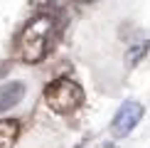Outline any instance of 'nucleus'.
<instances>
[{
    "label": "nucleus",
    "mask_w": 150,
    "mask_h": 148,
    "mask_svg": "<svg viewBox=\"0 0 150 148\" xmlns=\"http://www.w3.org/2000/svg\"><path fill=\"white\" fill-rule=\"evenodd\" d=\"M54 35V17L40 15L32 22H27V27L22 30L20 40H17V57L27 64H37L40 59H45L47 45Z\"/></svg>",
    "instance_id": "f257e3e1"
},
{
    "label": "nucleus",
    "mask_w": 150,
    "mask_h": 148,
    "mask_svg": "<svg viewBox=\"0 0 150 148\" xmlns=\"http://www.w3.org/2000/svg\"><path fill=\"white\" fill-rule=\"evenodd\" d=\"M47 106L57 114H74L81 104H84V89L74 82V79H54L45 91Z\"/></svg>",
    "instance_id": "f03ea898"
},
{
    "label": "nucleus",
    "mask_w": 150,
    "mask_h": 148,
    "mask_svg": "<svg viewBox=\"0 0 150 148\" xmlns=\"http://www.w3.org/2000/svg\"><path fill=\"white\" fill-rule=\"evenodd\" d=\"M143 114H145L143 104H138V101H123L121 106H118V111H116L113 121H111V133H113L116 138L128 136V133L140 123Z\"/></svg>",
    "instance_id": "7ed1b4c3"
},
{
    "label": "nucleus",
    "mask_w": 150,
    "mask_h": 148,
    "mask_svg": "<svg viewBox=\"0 0 150 148\" xmlns=\"http://www.w3.org/2000/svg\"><path fill=\"white\" fill-rule=\"evenodd\" d=\"M25 96V84L22 82H8L0 86V114L15 109Z\"/></svg>",
    "instance_id": "20e7f679"
},
{
    "label": "nucleus",
    "mask_w": 150,
    "mask_h": 148,
    "mask_svg": "<svg viewBox=\"0 0 150 148\" xmlns=\"http://www.w3.org/2000/svg\"><path fill=\"white\" fill-rule=\"evenodd\" d=\"M148 47H150V35L148 32H135L133 40H130V45H128V62L130 64H138L145 57Z\"/></svg>",
    "instance_id": "39448f33"
},
{
    "label": "nucleus",
    "mask_w": 150,
    "mask_h": 148,
    "mask_svg": "<svg viewBox=\"0 0 150 148\" xmlns=\"http://www.w3.org/2000/svg\"><path fill=\"white\" fill-rule=\"evenodd\" d=\"M20 133V123L15 119H3L0 121V148H12Z\"/></svg>",
    "instance_id": "423d86ee"
},
{
    "label": "nucleus",
    "mask_w": 150,
    "mask_h": 148,
    "mask_svg": "<svg viewBox=\"0 0 150 148\" xmlns=\"http://www.w3.org/2000/svg\"><path fill=\"white\" fill-rule=\"evenodd\" d=\"M76 3H96V0H76Z\"/></svg>",
    "instance_id": "0eeeda50"
}]
</instances>
